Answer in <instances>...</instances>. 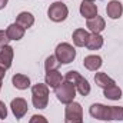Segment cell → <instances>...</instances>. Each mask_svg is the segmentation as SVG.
I'll return each mask as SVG.
<instances>
[{"label":"cell","mask_w":123,"mask_h":123,"mask_svg":"<svg viewBox=\"0 0 123 123\" xmlns=\"http://www.w3.org/2000/svg\"><path fill=\"white\" fill-rule=\"evenodd\" d=\"M59 1H63V0H59Z\"/></svg>","instance_id":"31"},{"label":"cell","mask_w":123,"mask_h":123,"mask_svg":"<svg viewBox=\"0 0 123 123\" xmlns=\"http://www.w3.org/2000/svg\"><path fill=\"white\" fill-rule=\"evenodd\" d=\"M89 36H90V33L86 30V29H76V30L73 31V34H72V39H73L74 46L85 47L86 43H87V40H89Z\"/></svg>","instance_id":"12"},{"label":"cell","mask_w":123,"mask_h":123,"mask_svg":"<svg viewBox=\"0 0 123 123\" xmlns=\"http://www.w3.org/2000/svg\"><path fill=\"white\" fill-rule=\"evenodd\" d=\"M13 56H14V49L12 46H4L0 49V66L4 67L6 70L12 67L13 63Z\"/></svg>","instance_id":"8"},{"label":"cell","mask_w":123,"mask_h":123,"mask_svg":"<svg viewBox=\"0 0 123 123\" xmlns=\"http://www.w3.org/2000/svg\"><path fill=\"white\" fill-rule=\"evenodd\" d=\"M60 66V62L57 60L56 56H49L46 62H44V69L46 72H53V70H57Z\"/></svg>","instance_id":"22"},{"label":"cell","mask_w":123,"mask_h":123,"mask_svg":"<svg viewBox=\"0 0 123 123\" xmlns=\"http://www.w3.org/2000/svg\"><path fill=\"white\" fill-rule=\"evenodd\" d=\"M94 82H96V85H97L99 87H102V89H106V87H109V86L116 85L115 80H113L112 77H109V76H107L106 73H103V72H99V73L94 74Z\"/></svg>","instance_id":"18"},{"label":"cell","mask_w":123,"mask_h":123,"mask_svg":"<svg viewBox=\"0 0 123 123\" xmlns=\"http://www.w3.org/2000/svg\"><path fill=\"white\" fill-rule=\"evenodd\" d=\"M80 14L85 17V19H93L94 16H97V6L89 1V0H83L82 4H80Z\"/></svg>","instance_id":"10"},{"label":"cell","mask_w":123,"mask_h":123,"mask_svg":"<svg viewBox=\"0 0 123 123\" xmlns=\"http://www.w3.org/2000/svg\"><path fill=\"white\" fill-rule=\"evenodd\" d=\"M89 113L93 119H99V120H110V106H105L102 103H94L90 106Z\"/></svg>","instance_id":"6"},{"label":"cell","mask_w":123,"mask_h":123,"mask_svg":"<svg viewBox=\"0 0 123 123\" xmlns=\"http://www.w3.org/2000/svg\"><path fill=\"white\" fill-rule=\"evenodd\" d=\"M16 23L26 30V29H29V27H31L34 25V16L31 14L30 12H22V13L17 14Z\"/></svg>","instance_id":"16"},{"label":"cell","mask_w":123,"mask_h":123,"mask_svg":"<svg viewBox=\"0 0 123 123\" xmlns=\"http://www.w3.org/2000/svg\"><path fill=\"white\" fill-rule=\"evenodd\" d=\"M12 83H13V86H14L16 89H19V90H26V89L30 87V77L26 76V74H23V73H16V74H13V77H12Z\"/></svg>","instance_id":"13"},{"label":"cell","mask_w":123,"mask_h":123,"mask_svg":"<svg viewBox=\"0 0 123 123\" xmlns=\"http://www.w3.org/2000/svg\"><path fill=\"white\" fill-rule=\"evenodd\" d=\"M64 123H85L83 120V107L77 102L66 105L64 109Z\"/></svg>","instance_id":"3"},{"label":"cell","mask_w":123,"mask_h":123,"mask_svg":"<svg viewBox=\"0 0 123 123\" xmlns=\"http://www.w3.org/2000/svg\"><path fill=\"white\" fill-rule=\"evenodd\" d=\"M44 82L49 87L52 89H56L62 82H63V76L59 70H53V72H46V77H44Z\"/></svg>","instance_id":"15"},{"label":"cell","mask_w":123,"mask_h":123,"mask_svg":"<svg viewBox=\"0 0 123 123\" xmlns=\"http://www.w3.org/2000/svg\"><path fill=\"white\" fill-rule=\"evenodd\" d=\"M25 31L26 30H25L22 26H19L17 23H13V25L7 26V29H6L7 37H9L10 40H20V39H23Z\"/></svg>","instance_id":"17"},{"label":"cell","mask_w":123,"mask_h":123,"mask_svg":"<svg viewBox=\"0 0 123 123\" xmlns=\"http://www.w3.org/2000/svg\"><path fill=\"white\" fill-rule=\"evenodd\" d=\"M74 87H76V92L79 94H82V96H87L90 93V85L83 76H80L77 79V82L74 83Z\"/></svg>","instance_id":"21"},{"label":"cell","mask_w":123,"mask_h":123,"mask_svg":"<svg viewBox=\"0 0 123 123\" xmlns=\"http://www.w3.org/2000/svg\"><path fill=\"white\" fill-rule=\"evenodd\" d=\"M102 64H103L102 57L97 56V55H89V56H86V57L83 59V66H85L87 70H90V72L99 70V69L102 67Z\"/></svg>","instance_id":"14"},{"label":"cell","mask_w":123,"mask_h":123,"mask_svg":"<svg viewBox=\"0 0 123 123\" xmlns=\"http://www.w3.org/2000/svg\"><path fill=\"white\" fill-rule=\"evenodd\" d=\"M9 42H10V39L7 37L6 30H0V49H1V47H4V46H7V44H9Z\"/></svg>","instance_id":"24"},{"label":"cell","mask_w":123,"mask_h":123,"mask_svg":"<svg viewBox=\"0 0 123 123\" xmlns=\"http://www.w3.org/2000/svg\"><path fill=\"white\" fill-rule=\"evenodd\" d=\"M4 76H6V69L0 66V80H3V79H4Z\"/></svg>","instance_id":"27"},{"label":"cell","mask_w":123,"mask_h":123,"mask_svg":"<svg viewBox=\"0 0 123 123\" xmlns=\"http://www.w3.org/2000/svg\"><path fill=\"white\" fill-rule=\"evenodd\" d=\"M1 82H3V80H0V90H1Z\"/></svg>","instance_id":"29"},{"label":"cell","mask_w":123,"mask_h":123,"mask_svg":"<svg viewBox=\"0 0 123 123\" xmlns=\"http://www.w3.org/2000/svg\"><path fill=\"white\" fill-rule=\"evenodd\" d=\"M55 94H56L59 102H62L63 105H69V103L74 102L76 87H74V85H72V83L64 80V82H62L60 85L55 89Z\"/></svg>","instance_id":"2"},{"label":"cell","mask_w":123,"mask_h":123,"mask_svg":"<svg viewBox=\"0 0 123 123\" xmlns=\"http://www.w3.org/2000/svg\"><path fill=\"white\" fill-rule=\"evenodd\" d=\"M47 16L52 22L55 23H60V22H64L69 16V9L67 6L63 3V1H55L49 6L47 9Z\"/></svg>","instance_id":"5"},{"label":"cell","mask_w":123,"mask_h":123,"mask_svg":"<svg viewBox=\"0 0 123 123\" xmlns=\"http://www.w3.org/2000/svg\"><path fill=\"white\" fill-rule=\"evenodd\" d=\"M7 3H9V0H0V10L4 9V7L7 6Z\"/></svg>","instance_id":"28"},{"label":"cell","mask_w":123,"mask_h":123,"mask_svg":"<svg viewBox=\"0 0 123 123\" xmlns=\"http://www.w3.org/2000/svg\"><path fill=\"white\" fill-rule=\"evenodd\" d=\"M103 46V37L100 33H90L89 40L86 43V47L89 50H99Z\"/></svg>","instance_id":"19"},{"label":"cell","mask_w":123,"mask_h":123,"mask_svg":"<svg viewBox=\"0 0 123 123\" xmlns=\"http://www.w3.org/2000/svg\"><path fill=\"white\" fill-rule=\"evenodd\" d=\"M55 56L60 62V64H69L76 59V49L70 43H60L56 46Z\"/></svg>","instance_id":"4"},{"label":"cell","mask_w":123,"mask_h":123,"mask_svg":"<svg viewBox=\"0 0 123 123\" xmlns=\"http://www.w3.org/2000/svg\"><path fill=\"white\" fill-rule=\"evenodd\" d=\"M89 1H93V0H89Z\"/></svg>","instance_id":"30"},{"label":"cell","mask_w":123,"mask_h":123,"mask_svg":"<svg viewBox=\"0 0 123 123\" xmlns=\"http://www.w3.org/2000/svg\"><path fill=\"white\" fill-rule=\"evenodd\" d=\"M110 120H123L122 106H110Z\"/></svg>","instance_id":"23"},{"label":"cell","mask_w":123,"mask_h":123,"mask_svg":"<svg viewBox=\"0 0 123 123\" xmlns=\"http://www.w3.org/2000/svg\"><path fill=\"white\" fill-rule=\"evenodd\" d=\"M103 96L110 100H119V99H122V89L116 85L109 86V87L103 89Z\"/></svg>","instance_id":"20"},{"label":"cell","mask_w":123,"mask_h":123,"mask_svg":"<svg viewBox=\"0 0 123 123\" xmlns=\"http://www.w3.org/2000/svg\"><path fill=\"white\" fill-rule=\"evenodd\" d=\"M86 27L92 33H102L106 27V22L102 16H94L93 19H89L86 22Z\"/></svg>","instance_id":"11"},{"label":"cell","mask_w":123,"mask_h":123,"mask_svg":"<svg viewBox=\"0 0 123 123\" xmlns=\"http://www.w3.org/2000/svg\"><path fill=\"white\" fill-rule=\"evenodd\" d=\"M29 123H49L47 122V119L44 117V116H42V115H33L30 117V120Z\"/></svg>","instance_id":"25"},{"label":"cell","mask_w":123,"mask_h":123,"mask_svg":"<svg viewBox=\"0 0 123 123\" xmlns=\"http://www.w3.org/2000/svg\"><path fill=\"white\" fill-rule=\"evenodd\" d=\"M6 117H7V107L4 102L0 100V119H6Z\"/></svg>","instance_id":"26"},{"label":"cell","mask_w":123,"mask_h":123,"mask_svg":"<svg viewBox=\"0 0 123 123\" xmlns=\"http://www.w3.org/2000/svg\"><path fill=\"white\" fill-rule=\"evenodd\" d=\"M31 103L36 109H46L49 103V86L46 83H36L31 87Z\"/></svg>","instance_id":"1"},{"label":"cell","mask_w":123,"mask_h":123,"mask_svg":"<svg viewBox=\"0 0 123 123\" xmlns=\"http://www.w3.org/2000/svg\"><path fill=\"white\" fill-rule=\"evenodd\" d=\"M106 13L113 20L120 19V16L123 14V4L119 0H110L106 6Z\"/></svg>","instance_id":"9"},{"label":"cell","mask_w":123,"mask_h":123,"mask_svg":"<svg viewBox=\"0 0 123 123\" xmlns=\"http://www.w3.org/2000/svg\"><path fill=\"white\" fill-rule=\"evenodd\" d=\"M10 109H12V112H13V115H14L16 119H22V117L26 116L29 107H27V102L23 97H16V99L12 100Z\"/></svg>","instance_id":"7"}]
</instances>
